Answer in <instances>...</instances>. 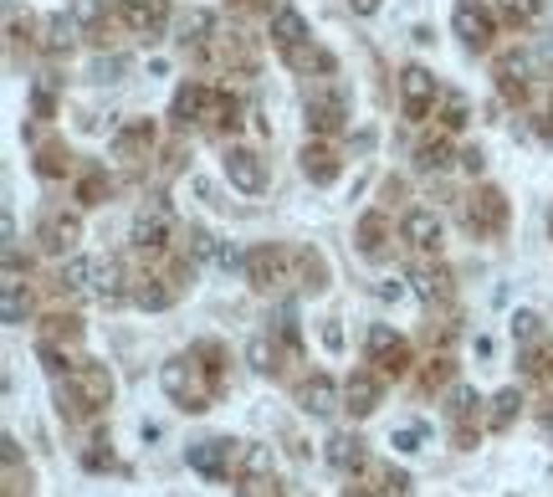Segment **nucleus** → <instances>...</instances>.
<instances>
[{
	"instance_id": "f257e3e1",
	"label": "nucleus",
	"mask_w": 553,
	"mask_h": 497,
	"mask_svg": "<svg viewBox=\"0 0 553 497\" xmlns=\"http://www.w3.org/2000/svg\"><path fill=\"white\" fill-rule=\"evenodd\" d=\"M159 385L170 395L174 405H185V410H210V400L221 395V374L210 364H200V354H174L164 359L159 369Z\"/></svg>"
},
{
	"instance_id": "f03ea898",
	"label": "nucleus",
	"mask_w": 553,
	"mask_h": 497,
	"mask_svg": "<svg viewBox=\"0 0 553 497\" xmlns=\"http://www.w3.org/2000/svg\"><path fill=\"white\" fill-rule=\"evenodd\" d=\"M57 395H62V405L72 400L78 416L108 410V405H113V374L103 364H93V359H78V364L67 369V380L57 374Z\"/></svg>"
},
{
	"instance_id": "7ed1b4c3",
	"label": "nucleus",
	"mask_w": 553,
	"mask_h": 497,
	"mask_svg": "<svg viewBox=\"0 0 553 497\" xmlns=\"http://www.w3.org/2000/svg\"><path fill=\"white\" fill-rule=\"evenodd\" d=\"M174 124L180 129H190V124H231L236 129V103L221 93V87H210V82H185L180 93H174Z\"/></svg>"
},
{
	"instance_id": "20e7f679",
	"label": "nucleus",
	"mask_w": 553,
	"mask_h": 497,
	"mask_svg": "<svg viewBox=\"0 0 553 497\" xmlns=\"http://www.w3.org/2000/svg\"><path fill=\"white\" fill-rule=\"evenodd\" d=\"M241 277H246L256 292H282L287 282H298V252H287V246H277V241L252 246V252H246V272Z\"/></svg>"
},
{
	"instance_id": "39448f33",
	"label": "nucleus",
	"mask_w": 553,
	"mask_h": 497,
	"mask_svg": "<svg viewBox=\"0 0 553 497\" xmlns=\"http://www.w3.org/2000/svg\"><path fill=\"white\" fill-rule=\"evenodd\" d=\"M364 349H369V364L380 369L384 380H400V374H410V344L390 328V323H374L369 328V338H364Z\"/></svg>"
},
{
	"instance_id": "423d86ee",
	"label": "nucleus",
	"mask_w": 553,
	"mask_h": 497,
	"mask_svg": "<svg viewBox=\"0 0 553 497\" xmlns=\"http://www.w3.org/2000/svg\"><path fill=\"white\" fill-rule=\"evenodd\" d=\"M451 32L461 36V47L466 51H487L492 41H497V16H492V5H482V0H456Z\"/></svg>"
},
{
	"instance_id": "0eeeda50",
	"label": "nucleus",
	"mask_w": 553,
	"mask_h": 497,
	"mask_svg": "<svg viewBox=\"0 0 553 497\" xmlns=\"http://www.w3.org/2000/svg\"><path fill=\"white\" fill-rule=\"evenodd\" d=\"M221 170H226V179H231L241 195H262L267 190V160H262L252 144H226Z\"/></svg>"
},
{
	"instance_id": "6e6552de",
	"label": "nucleus",
	"mask_w": 553,
	"mask_h": 497,
	"mask_svg": "<svg viewBox=\"0 0 553 497\" xmlns=\"http://www.w3.org/2000/svg\"><path fill=\"white\" fill-rule=\"evenodd\" d=\"M128 241L139 246V252H164L174 241V221H170V206L154 200V206H139L134 210V225H128Z\"/></svg>"
},
{
	"instance_id": "1a4fd4ad",
	"label": "nucleus",
	"mask_w": 553,
	"mask_h": 497,
	"mask_svg": "<svg viewBox=\"0 0 553 497\" xmlns=\"http://www.w3.org/2000/svg\"><path fill=\"white\" fill-rule=\"evenodd\" d=\"M236 446L241 441H231V436H206V441H195V446L185 451V462H190V472H200V477L226 482L231 477V462H236Z\"/></svg>"
},
{
	"instance_id": "9d476101",
	"label": "nucleus",
	"mask_w": 553,
	"mask_h": 497,
	"mask_svg": "<svg viewBox=\"0 0 553 497\" xmlns=\"http://www.w3.org/2000/svg\"><path fill=\"white\" fill-rule=\"evenodd\" d=\"M461 221H466V231H476V236H497V231L507 225V195L482 185V190L461 206Z\"/></svg>"
},
{
	"instance_id": "9b49d317",
	"label": "nucleus",
	"mask_w": 553,
	"mask_h": 497,
	"mask_svg": "<svg viewBox=\"0 0 553 497\" xmlns=\"http://www.w3.org/2000/svg\"><path fill=\"white\" fill-rule=\"evenodd\" d=\"M36 241H41L47 257H72L78 241H82V221L72 216V210H47L41 225H36Z\"/></svg>"
},
{
	"instance_id": "f8f14e48",
	"label": "nucleus",
	"mask_w": 553,
	"mask_h": 497,
	"mask_svg": "<svg viewBox=\"0 0 553 497\" xmlns=\"http://www.w3.org/2000/svg\"><path fill=\"white\" fill-rule=\"evenodd\" d=\"M400 241H405L410 252H420V257H436V252H441V216L430 206H410L400 216Z\"/></svg>"
},
{
	"instance_id": "ddd939ff",
	"label": "nucleus",
	"mask_w": 553,
	"mask_h": 497,
	"mask_svg": "<svg viewBox=\"0 0 553 497\" xmlns=\"http://www.w3.org/2000/svg\"><path fill=\"white\" fill-rule=\"evenodd\" d=\"M436 97H441L436 72H426V67H405L400 72V108H405V118H426L436 108Z\"/></svg>"
},
{
	"instance_id": "4468645a",
	"label": "nucleus",
	"mask_w": 553,
	"mask_h": 497,
	"mask_svg": "<svg viewBox=\"0 0 553 497\" xmlns=\"http://www.w3.org/2000/svg\"><path fill=\"white\" fill-rule=\"evenodd\" d=\"M384 400V374L380 369H359V374H348V385H344V410L348 416H374Z\"/></svg>"
},
{
	"instance_id": "2eb2a0df",
	"label": "nucleus",
	"mask_w": 553,
	"mask_h": 497,
	"mask_svg": "<svg viewBox=\"0 0 553 497\" xmlns=\"http://www.w3.org/2000/svg\"><path fill=\"white\" fill-rule=\"evenodd\" d=\"M118 21H124L134 36H149L154 41L170 21V0H118Z\"/></svg>"
},
{
	"instance_id": "dca6fc26",
	"label": "nucleus",
	"mask_w": 553,
	"mask_h": 497,
	"mask_svg": "<svg viewBox=\"0 0 553 497\" xmlns=\"http://www.w3.org/2000/svg\"><path fill=\"white\" fill-rule=\"evenodd\" d=\"M354 241H359V252L369 262H380L390 252V241H395V221L384 216V210H364L359 225H354Z\"/></svg>"
},
{
	"instance_id": "f3484780",
	"label": "nucleus",
	"mask_w": 553,
	"mask_h": 497,
	"mask_svg": "<svg viewBox=\"0 0 553 497\" xmlns=\"http://www.w3.org/2000/svg\"><path fill=\"white\" fill-rule=\"evenodd\" d=\"M308 133L313 139H333V133H344V124H348V108H344V97H333V93H323V97H308Z\"/></svg>"
},
{
	"instance_id": "a211bd4d",
	"label": "nucleus",
	"mask_w": 553,
	"mask_h": 497,
	"mask_svg": "<svg viewBox=\"0 0 553 497\" xmlns=\"http://www.w3.org/2000/svg\"><path fill=\"white\" fill-rule=\"evenodd\" d=\"M298 405L308 416H333V410L344 405V390L333 385V374H308L298 385Z\"/></svg>"
},
{
	"instance_id": "6ab92c4d",
	"label": "nucleus",
	"mask_w": 553,
	"mask_h": 497,
	"mask_svg": "<svg viewBox=\"0 0 553 497\" xmlns=\"http://www.w3.org/2000/svg\"><path fill=\"white\" fill-rule=\"evenodd\" d=\"M298 160H302V175L313 179V185H333V179L344 175V160H338V149L323 144V139H308Z\"/></svg>"
},
{
	"instance_id": "aec40b11",
	"label": "nucleus",
	"mask_w": 553,
	"mask_h": 497,
	"mask_svg": "<svg viewBox=\"0 0 553 497\" xmlns=\"http://www.w3.org/2000/svg\"><path fill=\"white\" fill-rule=\"evenodd\" d=\"M323 456H328V466L333 472H344V477H354V472L369 466V451H364V441L354 431H333L328 446H323Z\"/></svg>"
},
{
	"instance_id": "412c9836",
	"label": "nucleus",
	"mask_w": 553,
	"mask_h": 497,
	"mask_svg": "<svg viewBox=\"0 0 553 497\" xmlns=\"http://www.w3.org/2000/svg\"><path fill=\"white\" fill-rule=\"evenodd\" d=\"M302 41H313V36H308V21H302L298 5H287V0H282V5L272 11V47L287 57V51H298Z\"/></svg>"
},
{
	"instance_id": "4be33fe9",
	"label": "nucleus",
	"mask_w": 553,
	"mask_h": 497,
	"mask_svg": "<svg viewBox=\"0 0 553 497\" xmlns=\"http://www.w3.org/2000/svg\"><path fill=\"white\" fill-rule=\"evenodd\" d=\"M476 410H482V395H476L472 385H451V395H446V416L456 420V441L461 446H472L476 441V431H472Z\"/></svg>"
},
{
	"instance_id": "5701e85b",
	"label": "nucleus",
	"mask_w": 553,
	"mask_h": 497,
	"mask_svg": "<svg viewBox=\"0 0 553 497\" xmlns=\"http://www.w3.org/2000/svg\"><path fill=\"white\" fill-rule=\"evenodd\" d=\"M57 288L72 292V298H93L97 292V262L93 257H62V272H57Z\"/></svg>"
},
{
	"instance_id": "b1692460",
	"label": "nucleus",
	"mask_w": 553,
	"mask_h": 497,
	"mask_svg": "<svg viewBox=\"0 0 553 497\" xmlns=\"http://www.w3.org/2000/svg\"><path fill=\"white\" fill-rule=\"evenodd\" d=\"M405 277H410V292L420 303H441L446 292H451V272H446L441 262H415Z\"/></svg>"
},
{
	"instance_id": "393cba45",
	"label": "nucleus",
	"mask_w": 553,
	"mask_h": 497,
	"mask_svg": "<svg viewBox=\"0 0 553 497\" xmlns=\"http://www.w3.org/2000/svg\"><path fill=\"white\" fill-rule=\"evenodd\" d=\"M128 292H134V303H139L143 313H164V308L180 298V282H174V277H139Z\"/></svg>"
},
{
	"instance_id": "a878e982",
	"label": "nucleus",
	"mask_w": 553,
	"mask_h": 497,
	"mask_svg": "<svg viewBox=\"0 0 553 497\" xmlns=\"http://www.w3.org/2000/svg\"><path fill=\"white\" fill-rule=\"evenodd\" d=\"M154 149V124L149 118H128L124 129L113 133V154L118 160H134V154H149Z\"/></svg>"
},
{
	"instance_id": "bb28decb",
	"label": "nucleus",
	"mask_w": 553,
	"mask_h": 497,
	"mask_svg": "<svg viewBox=\"0 0 553 497\" xmlns=\"http://www.w3.org/2000/svg\"><path fill=\"white\" fill-rule=\"evenodd\" d=\"M78 26H72V16H47L41 21V51H47V57H67V51H72V41H78Z\"/></svg>"
},
{
	"instance_id": "cd10ccee",
	"label": "nucleus",
	"mask_w": 553,
	"mask_h": 497,
	"mask_svg": "<svg viewBox=\"0 0 553 497\" xmlns=\"http://www.w3.org/2000/svg\"><path fill=\"white\" fill-rule=\"evenodd\" d=\"M216 32H221V21H216V11H190V16L180 21V41L195 51H206L210 41H216Z\"/></svg>"
},
{
	"instance_id": "c85d7f7f",
	"label": "nucleus",
	"mask_w": 553,
	"mask_h": 497,
	"mask_svg": "<svg viewBox=\"0 0 553 497\" xmlns=\"http://www.w3.org/2000/svg\"><path fill=\"white\" fill-rule=\"evenodd\" d=\"M528 72H533V62H528L522 51H507V57H497V82H502L507 97H522V93H528Z\"/></svg>"
},
{
	"instance_id": "c756f323",
	"label": "nucleus",
	"mask_w": 553,
	"mask_h": 497,
	"mask_svg": "<svg viewBox=\"0 0 553 497\" xmlns=\"http://www.w3.org/2000/svg\"><path fill=\"white\" fill-rule=\"evenodd\" d=\"M518 416H522V390L518 385L497 390V395H492V410H487V431H507Z\"/></svg>"
},
{
	"instance_id": "7c9ffc66",
	"label": "nucleus",
	"mask_w": 553,
	"mask_h": 497,
	"mask_svg": "<svg viewBox=\"0 0 553 497\" xmlns=\"http://www.w3.org/2000/svg\"><path fill=\"white\" fill-rule=\"evenodd\" d=\"M0 318L11 323V328H21V323L32 318V292L21 288V282H11V277H5V292H0Z\"/></svg>"
},
{
	"instance_id": "2f4dec72",
	"label": "nucleus",
	"mask_w": 553,
	"mask_h": 497,
	"mask_svg": "<svg viewBox=\"0 0 553 497\" xmlns=\"http://www.w3.org/2000/svg\"><path fill=\"white\" fill-rule=\"evenodd\" d=\"M518 364H522V374H528V380H548V374H553V344H543V338L522 344Z\"/></svg>"
},
{
	"instance_id": "473e14b6",
	"label": "nucleus",
	"mask_w": 553,
	"mask_h": 497,
	"mask_svg": "<svg viewBox=\"0 0 553 497\" xmlns=\"http://www.w3.org/2000/svg\"><path fill=\"white\" fill-rule=\"evenodd\" d=\"M97 303H124V298H134V292H124V267L118 262H97Z\"/></svg>"
},
{
	"instance_id": "72a5a7b5",
	"label": "nucleus",
	"mask_w": 553,
	"mask_h": 497,
	"mask_svg": "<svg viewBox=\"0 0 553 497\" xmlns=\"http://www.w3.org/2000/svg\"><path fill=\"white\" fill-rule=\"evenodd\" d=\"M67 16H72V26H78L82 36H97L103 32V0H67Z\"/></svg>"
},
{
	"instance_id": "f704fd0d",
	"label": "nucleus",
	"mask_w": 553,
	"mask_h": 497,
	"mask_svg": "<svg viewBox=\"0 0 553 497\" xmlns=\"http://www.w3.org/2000/svg\"><path fill=\"white\" fill-rule=\"evenodd\" d=\"M277 359H282V349H277L272 334H256L252 344H246V364H252L256 374H277Z\"/></svg>"
},
{
	"instance_id": "c9c22d12",
	"label": "nucleus",
	"mask_w": 553,
	"mask_h": 497,
	"mask_svg": "<svg viewBox=\"0 0 553 497\" xmlns=\"http://www.w3.org/2000/svg\"><path fill=\"white\" fill-rule=\"evenodd\" d=\"M415 170H420V175H441V170H451V144H446V139H426V144L415 149Z\"/></svg>"
},
{
	"instance_id": "e433bc0d",
	"label": "nucleus",
	"mask_w": 553,
	"mask_h": 497,
	"mask_svg": "<svg viewBox=\"0 0 553 497\" xmlns=\"http://www.w3.org/2000/svg\"><path fill=\"white\" fill-rule=\"evenodd\" d=\"M298 282L313 288V292L328 288V262H323V252H298Z\"/></svg>"
},
{
	"instance_id": "4c0bfd02",
	"label": "nucleus",
	"mask_w": 553,
	"mask_h": 497,
	"mask_svg": "<svg viewBox=\"0 0 553 497\" xmlns=\"http://www.w3.org/2000/svg\"><path fill=\"white\" fill-rule=\"evenodd\" d=\"M241 482H272V446L241 451Z\"/></svg>"
},
{
	"instance_id": "58836bf2",
	"label": "nucleus",
	"mask_w": 553,
	"mask_h": 497,
	"mask_svg": "<svg viewBox=\"0 0 553 497\" xmlns=\"http://www.w3.org/2000/svg\"><path fill=\"white\" fill-rule=\"evenodd\" d=\"M216 252H221V241L210 236L206 225H190V231H185V257L190 262H216Z\"/></svg>"
},
{
	"instance_id": "ea45409f",
	"label": "nucleus",
	"mask_w": 553,
	"mask_h": 497,
	"mask_svg": "<svg viewBox=\"0 0 553 497\" xmlns=\"http://www.w3.org/2000/svg\"><path fill=\"white\" fill-rule=\"evenodd\" d=\"M364 472H369V477L380 482V497H405V492H410V477H405V472H395V466H380V462H369V466H364Z\"/></svg>"
},
{
	"instance_id": "a19ab883",
	"label": "nucleus",
	"mask_w": 553,
	"mask_h": 497,
	"mask_svg": "<svg viewBox=\"0 0 553 497\" xmlns=\"http://www.w3.org/2000/svg\"><path fill=\"white\" fill-rule=\"evenodd\" d=\"M36 175H41V179H57V175H67V149L57 144V139H47V144L36 149Z\"/></svg>"
},
{
	"instance_id": "79ce46f5",
	"label": "nucleus",
	"mask_w": 553,
	"mask_h": 497,
	"mask_svg": "<svg viewBox=\"0 0 553 497\" xmlns=\"http://www.w3.org/2000/svg\"><path fill=\"white\" fill-rule=\"evenodd\" d=\"M287 62L298 67V72H313V67H323V72H333V67H338V62H333V57H328V51H323V47H313V41H302L298 51H287Z\"/></svg>"
},
{
	"instance_id": "37998d69",
	"label": "nucleus",
	"mask_w": 553,
	"mask_h": 497,
	"mask_svg": "<svg viewBox=\"0 0 553 497\" xmlns=\"http://www.w3.org/2000/svg\"><path fill=\"white\" fill-rule=\"evenodd\" d=\"M507 328H512V338H518V344H533V338H543V318H538L533 308H518Z\"/></svg>"
},
{
	"instance_id": "c03bdc74",
	"label": "nucleus",
	"mask_w": 553,
	"mask_h": 497,
	"mask_svg": "<svg viewBox=\"0 0 553 497\" xmlns=\"http://www.w3.org/2000/svg\"><path fill=\"white\" fill-rule=\"evenodd\" d=\"M390 446H395L400 456H415V451H426V426H400V431H390Z\"/></svg>"
},
{
	"instance_id": "a18cd8bd",
	"label": "nucleus",
	"mask_w": 553,
	"mask_h": 497,
	"mask_svg": "<svg viewBox=\"0 0 553 497\" xmlns=\"http://www.w3.org/2000/svg\"><path fill=\"white\" fill-rule=\"evenodd\" d=\"M108 200V175H82L78 179V206H103Z\"/></svg>"
},
{
	"instance_id": "49530a36",
	"label": "nucleus",
	"mask_w": 553,
	"mask_h": 497,
	"mask_svg": "<svg viewBox=\"0 0 553 497\" xmlns=\"http://www.w3.org/2000/svg\"><path fill=\"white\" fill-rule=\"evenodd\" d=\"M441 129H446V133L466 129V97H461V93H446V113H441Z\"/></svg>"
},
{
	"instance_id": "de8ad7c7",
	"label": "nucleus",
	"mask_w": 553,
	"mask_h": 497,
	"mask_svg": "<svg viewBox=\"0 0 553 497\" xmlns=\"http://www.w3.org/2000/svg\"><path fill=\"white\" fill-rule=\"evenodd\" d=\"M405 292H410V277H384L380 288H374V298H380V303H400Z\"/></svg>"
},
{
	"instance_id": "09e8293b",
	"label": "nucleus",
	"mask_w": 553,
	"mask_h": 497,
	"mask_svg": "<svg viewBox=\"0 0 553 497\" xmlns=\"http://www.w3.org/2000/svg\"><path fill=\"white\" fill-rule=\"evenodd\" d=\"M124 57H97V62H93V78L97 82H118V72H124Z\"/></svg>"
},
{
	"instance_id": "8fccbe9b",
	"label": "nucleus",
	"mask_w": 553,
	"mask_h": 497,
	"mask_svg": "<svg viewBox=\"0 0 553 497\" xmlns=\"http://www.w3.org/2000/svg\"><path fill=\"white\" fill-rule=\"evenodd\" d=\"M216 262H221L226 272H246V257H241V246H231V241H221V252H216Z\"/></svg>"
},
{
	"instance_id": "3c124183",
	"label": "nucleus",
	"mask_w": 553,
	"mask_h": 497,
	"mask_svg": "<svg viewBox=\"0 0 553 497\" xmlns=\"http://www.w3.org/2000/svg\"><path fill=\"white\" fill-rule=\"evenodd\" d=\"M456 164L466 170V175H482V170H487V154L472 144V149H461V154H456Z\"/></svg>"
},
{
	"instance_id": "603ef678",
	"label": "nucleus",
	"mask_w": 553,
	"mask_h": 497,
	"mask_svg": "<svg viewBox=\"0 0 553 497\" xmlns=\"http://www.w3.org/2000/svg\"><path fill=\"white\" fill-rule=\"evenodd\" d=\"M32 103H36V118H51V113H57V97H51V87H47V82H36Z\"/></svg>"
},
{
	"instance_id": "864d4df0",
	"label": "nucleus",
	"mask_w": 553,
	"mask_h": 497,
	"mask_svg": "<svg viewBox=\"0 0 553 497\" xmlns=\"http://www.w3.org/2000/svg\"><path fill=\"white\" fill-rule=\"evenodd\" d=\"M47 323H51V334L67 338V344H78V338H82V323L78 318H47Z\"/></svg>"
},
{
	"instance_id": "5fc2aeb1",
	"label": "nucleus",
	"mask_w": 553,
	"mask_h": 497,
	"mask_svg": "<svg viewBox=\"0 0 553 497\" xmlns=\"http://www.w3.org/2000/svg\"><path fill=\"white\" fill-rule=\"evenodd\" d=\"M446 380H451V359H430V369H426V390L446 385Z\"/></svg>"
},
{
	"instance_id": "6e6d98bb",
	"label": "nucleus",
	"mask_w": 553,
	"mask_h": 497,
	"mask_svg": "<svg viewBox=\"0 0 553 497\" xmlns=\"http://www.w3.org/2000/svg\"><path fill=\"white\" fill-rule=\"evenodd\" d=\"M323 344H328L333 354L344 349V328H338V318H328V323H323Z\"/></svg>"
},
{
	"instance_id": "4d7b16f0",
	"label": "nucleus",
	"mask_w": 553,
	"mask_h": 497,
	"mask_svg": "<svg viewBox=\"0 0 553 497\" xmlns=\"http://www.w3.org/2000/svg\"><path fill=\"white\" fill-rule=\"evenodd\" d=\"M533 11H538V0H507V16L512 21H528Z\"/></svg>"
},
{
	"instance_id": "13d9d810",
	"label": "nucleus",
	"mask_w": 553,
	"mask_h": 497,
	"mask_svg": "<svg viewBox=\"0 0 553 497\" xmlns=\"http://www.w3.org/2000/svg\"><path fill=\"white\" fill-rule=\"evenodd\" d=\"M348 5H354V16H374L380 11V0H348Z\"/></svg>"
},
{
	"instance_id": "bf43d9fd",
	"label": "nucleus",
	"mask_w": 553,
	"mask_h": 497,
	"mask_svg": "<svg viewBox=\"0 0 553 497\" xmlns=\"http://www.w3.org/2000/svg\"><path fill=\"white\" fill-rule=\"evenodd\" d=\"M543 431H548V436H553V405H548V416H543Z\"/></svg>"
},
{
	"instance_id": "052dcab7",
	"label": "nucleus",
	"mask_w": 553,
	"mask_h": 497,
	"mask_svg": "<svg viewBox=\"0 0 553 497\" xmlns=\"http://www.w3.org/2000/svg\"><path fill=\"white\" fill-rule=\"evenodd\" d=\"M548 236H553V206H548Z\"/></svg>"
},
{
	"instance_id": "680f3d73",
	"label": "nucleus",
	"mask_w": 553,
	"mask_h": 497,
	"mask_svg": "<svg viewBox=\"0 0 553 497\" xmlns=\"http://www.w3.org/2000/svg\"><path fill=\"white\" fill-rule=\"evenodd\" d=\"M548 139H553V113H548Z\"/></svg>"
},
{
	"instance_id": "e2e57ef3",
	"label": "nucleus",
	"mask_w": 553,
	"mask_h": 497,
	"mask_svg": "<svg viewBox=\"0 0 553 497\" xmlns=\"http://www.w3.org/2000/svg\"><path fill=\"white\" fill-rule=\"evenodd\" d=\"M348 497H374V492H348Z\"/></svg>"
}]
</instances>
